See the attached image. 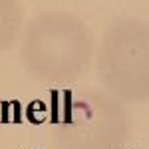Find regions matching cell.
Wrapping results in <instances>:
<instances>
[{
	"label": "cell",
	"instance_id": "cell-1",
	"mask_svg": "<svg viewBox=\"0 0 149 149\" xmlns=\"http://www.w3.org/2000/svg\"><path fill=\"white\" fill-rule=\"evenodd\" d=\"M58 102H60L58 92H52V121H58V119H60V113H58Z\"/></svg>",
	"mask_w": 149,
	"mask_h": 149
},
{
	"label": "cell",
	"instance_id": "cell-2",
	"mask_svg": "<svg viewBox=\"0 0 149 149\" xmlns=\"http://www.w3.org/2000/svg\"><path fill=\"white\" fill-rule=\"evenodd\" d=\"M64 95H66V117H64V121H72V105H70V100H72V93L70 92H64Z\"/></svg>",
	"mask_w": 149,
	"mask_h": 149
},
{
	"label": "cell",
	"instance_id": "cell-3",
	"mask_svg": "<svg viewBox=\"0 0 149 149\" xmlns=\"http://www.w3.org/2000/svg\"><path fill=\"white\" fill-rule=\"evenodd\" d=\"M12 105H14V121H20V103L18 102H12Z\"/></svg>",
	"mask_w": 149,
	"mask_h": 149
}]
</instances>
